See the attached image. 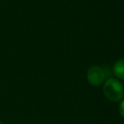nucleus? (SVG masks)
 Segmentation results:
<instances>
[{"mask_svg": "<svg viewBox=\"0 0 124 124\" xmlns=\"http://www.w3.org/2000/svg\"><path fill=\"white\" fill-rule=\"evenodd\" d=\"M119 112H120L121 116L124 117V100H122V102L120 103V106H119Z\"/></svg>", "mask_w": 124, "mask_h": 124, "instance_id": "obj_4", "label": "nucleus"}, {"mask_svg": "<svg viewBox=\"0 0 124 124\" xmlns=\"http://www.w3.org/2000/svg\"><path fill=\"white\" fill-rule=\"evenodd\" d=\"M0 124H2V123H1V121H0Z\"/></svg>", "mask_w": 124, "mask_h": 124, "instance_id": "obj_5", "label": "nucleus"}, {"mask_svg": "<svg viewBox=\"0 0 124 124\" xmlns=\"http://www.w3.org/2000/svg\"><path fill=\"white\" fill-rule=\"evenodd\" d=\"M103 90L106 97L111 102H118L124 96V88L121 82L113 78L106 80L103 86Z\"/></svg>", "mask_w": 124, "mask_h": 124, "instance_id": "obj_1", "label": "nucleus"}, {"mask_svg": "<svg viewBox=\"0 0 124 124\" xmlns=\"http://www.w3.org/2000/svg\"><path fill=\"white\" fill-rule=\"evenodd\" d=\"M113 73L118 78L124 79V59H120L114 63Z\"/></svg>", "mask_w": 124, "mask_h": 124, "instance_id": "obj_3", "label": "nucleus"}, {"mask_svg": "<svg viewBox=\"0 0 124 124\" xmlns=\"http://www.w3.org/2000/svg\"><path fill=\"white\" fill-rule=\"evenodd\" d=\"M106 78V74L104 70L99 66L91 67L87 72V79L89 83L93 86L101 85Z\"/></svg>", "mask_w": 124, "mask_h": 124, "instance_id": "obj_2", "label": "nucleus"}]
</instances>
